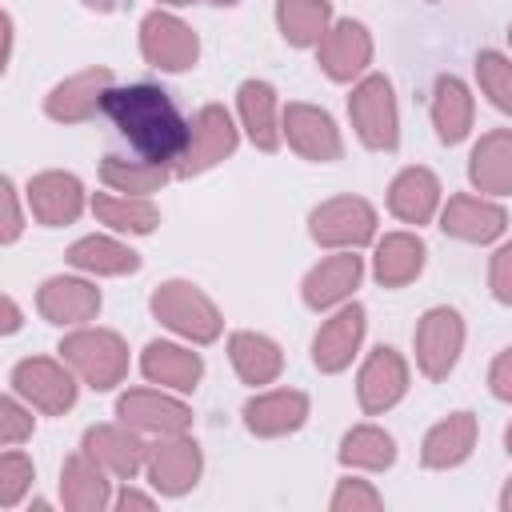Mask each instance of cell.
I'll use <instances>...</instances> for the list:
<instances>
[{"instance_id":"cell-1","label":"cell","mask_w":512,"mask_h":512,"mask_svg":"<svg viewBox=\"0 0 512 512\" xmlns=\"http://www.w3.org/2000/svg\"><path fill=\"white\" fill-rule=\"evenodd\" d=\"M112 124L128 136V144L152 160V164H172L184 156L192 124H184L176 100L156 88V84H128V88H108L100 104Z\"/></svg>"},{"instance_id":"cell-2","label":"cell","mask_w":512,"mask_h":512,"mask_svg":"<svg viewBox=\"0 0 512 512\" xmlns=\"http://www.w3.org/2000/svg\"><path fill=\"white\" fill-rule=\"evenodd\" d=\"M152 312L172 332H180V336H188L196 344H208V340L220 336V312L212 308V300L196 284H184V280L160 284L152 292Z\"/></svg>"},{"instance_id":"cell-3","label":"cell","mask_w":512,"mask_h":512,"mask_svg":"<svg viewBox=\"0 0 512 512\" xmlns=\"http://www.w3.org/2000/svg\"><path fill=\"white\" fill-rule=\"evenodd\" d=\"M60 352H64V360L92 384V388H112V384H120L124 380V372H128V348H124V340L116 336V332H108V328H84V332H76V336H68L64 344H60Z\"/></svg>"},{"instance_id":"cell-4","label":"cell","mask_w":512,"mask_h":512,"mask_svg":"<svg viewBox=\"0 0 512 512\" xmlns=\"http://www.w3.org/2000/svg\"><path fill=\"white\" fill-rule=\"evenodd\" d=\"M348 116H352V124L368 148H384V152L396 148V140H400L396 100H392V84L384 76H364L356 84V92L348 96Z\"/></svg>"},{"instance_id":"cell-5","label":"cell","mask_w":512,"mask_h":512,"mask_svg":"<svg viewBox=\"0 0 512 512\" xmlns=\"http://www.w3.org/2000/svg\"><path fill=\"white\" fill-rule=\"evenodd\" d=\"M140 48H144V60L156 64V68H164V72L192 68L196 64V52H200L196 32L188 24H180L176 16H168V12L144 16V24H140Z\"/></svg>"},{"instance_id":"cell-6","label":"cell","mask_w":512,"mask_h":512,"mask_svg":"<svg viewBox=\"0 0 512 512\" xmlns=\"http://www.w3.org/2000/svg\"><path fill=\"white\" fill-rule=\"evenodd\" d=\"M372 232H376V212L360 196H340L312 212V236L328 248H356L372 240Z\"/></svg>"},{"instance_id":"cell-7","label":"cell","mask_w":512,"mask_h":512,"mask_svg":"<svg viewBox=\"0 0 512 512\" xmlns=\"http://www.w3.org/2000/svg\"><path fill=\"white\" fill-rule=\"evenodd\" d=\"M460 344H464V324H460L456 308L424 312V320L416 328V360H420L424 376H432V380L448 376V368L460 356Z\"/></svg>"},{"instance_id":"cell-8","label":"cell","mask_w":512,"mask_h":512,"mask_svg":"<svg viewBox=\"0 0 512 512\" xmlns=\"http://www.w3.org/2000/svg\"><path fill=\"white\" fill-rule=\"evenodd\" d=\"M232 148H236V128H232L228 112L216 108V104H208V108H200V116L192 120V136H188L184 156L176 160V176L204 172V168L220 164Z\"/></svg>"},{"instance_id":"cell-9","label":"cell","mask_w":512,"mask_h":512,"mask_svg":"<svg viewBox=\"0 0 512 512\" xmlns=\"http://www.w3.org/2000/svg\"><path fill=\"white\" fill-rule=\"evenodd\" d=\"M12 388H16L28 404H36V408H44V412H64V408H72V400H76L72 376H68L56 360H48V356L20 360V364L12 368Z\"/></svg>"},{"instance_id":"cell-10","label":"cell","mask_w":512,"mask_h":512,"mask_svg":"<svg viewBox=\"0 0 512 512\" xmlns=\"http://www.w3.org/2000/svg\"><path fill=\"white\" fill-rule=\"evenodd\" d=\"M284 136L288 144L308 156V160H336L340 156V136L328 112L308 108V104H288L284 108Z\"/></svg>"},{"instance_id":"cell-11","label":"cell","mask_w":512,"mask_h":512,"mask_svg":"<svg viewBox=\"0 0 512 512\" xmlns=\"http://www.w3.org/2000/svg\"><path fill=\"white\" fill-rule=\"evenodd\" d=\"M28 204H32V216L40 224L56 228V224H72L80 216L84 192H80V180L68 172H40L28 184Z\"/></svg>"},{"instance_id":"cell-12","label":"cell","mask_w":512,"mask_h":512,"mask_svg":"<svg viewBox=\"0 0 512 512\" xmlns=\"http://www.w3.org/2000/svg\"><path fill=\"white\" fill-rule=\"evenodd\" d=\"M120 420L128 428H144V432H160V436H180L188 428V408L160 396V392H148V388H136V392H124L120 404H116Z\"/></svg>"},{"instance_id":"cell-13","label":"cell","mask_w":512,"mask_h":512,"mask_svg":"<svg viewBox=\"0 0 512 512\" xmlns=\"http://www.w3.org/2000/svg\"><path fill=\"white\" fill-rule=\"evenodd\" d=\"M508 216L500 204L492 200H480V196H452L444 216H440V228L448 236H460V240H472V244H488L504 232Z\"/></svg>"},{"instance_id":"cell-14","label":"cell","mask_w":512,"mask_h":512,"mask_svg":"<svg viewBox=\"0 0 512 512\" xmlns=\"http://www.w3.org/2000/svg\"><path fill=\"white\" fill-rule=\"evenodd\" d=\"M36 308L52 320V324H84L100 312V292L88 280H72V276H52L44 280Z\"/></svg>"},{"instance_id":"cell-15","label":"cell","mask_w":512,"mask_h":512,"mask_svg":"<svg viewBox=\"0 0 512 512\" xmlns=\"http://www.w3.org/2000/svg\"><path fill=\"white\" fill-rule=\"evenodd\" d=\"M408 388V368L396 356V348H376L368 364L360 368V404L364 412H384L392 408Z\"/></svg>"},{"instance_id":"cell-16","label":"cell","mask_w":512,"mask_h":512,"mask_svg":"<svg viewBox=\"0 0 512 512\" xmlns=\"http://www.w3.org/2000/svg\"><path fill=\"white\" fill-rule=\"evenodd\" d=\"M368 56H372V40H368L364 24H356V20H340L320 40V68L332 80H352L368 64Z\"/></svg>"},{"instance_id":"cell-17","label":"cell","mask_w":512,"mask_h":512,"mask_svg":"<svg viewBox=\"0 0 512 512\" xmlns=\"http://www.w3.org/2000/svg\"><path fill=\"white\" fill-rule=\"evenodd\" d=\"M112 88V72L108 68H88L64 84H56L48 92V116L52 120H84L96 112V104H104V92Z\"/></svg>"},{"instance_id":"cell-18","label":"cell","mask_w":512,"mask_h":512,"mask_svg":"<svg viewBox=\"0 0 512 512\" xmlns=\"http://www.w3.org/2000/svg\"><path fill=\"white\" fill-rule=\"evenodd\" d=\"M360 336H364V308L352 304V308L336 312V316L316 332V344H312L316 368H320V372H340V368L352 360Z\"/></svg>"},{"instance_id":"cell-19","label":"cell","mask_w":512,"mask_h":512,"mask_svg":"<svg viewBox=\"0 0 512 512\" xmlns=\"http://www.w3.org/2000/svg\"><path fill=\"white\" fill-rule=\"evenodd\" d=\"M356 280H360V256L336 252L304 276V304L308 308H332L356 288Z\"/></svg>"},{"instance_id":"cell-20","label":"cell","mask_w":512,"mask_h":512,"mask_svg":"<svg viewBox=\"0 0 512 512\" xmlns=\"http://www.w3.org/2000/svg\"><path fill=\"white\" fill-rule=\"evenodd\" d=\"M84 452H88L100 468H108L112 476H120V480L136 476L140 464H144V448H140V440L128 436L124 428H112V424H96V428H88V432H84Z\"/></svg>"},{"instance_id":"cell-21","label":"cell","mask_w":512,"mask_h":512,"mask_svg":"<svg viewBox=\"0 0 512 512\" xmlns=\"http://www.w3.org/2000/svg\"><path fill=\"white\" fill-rule=\"evenodd\" d=\"M304 416H308V396H304V392H284V388L248 400V408H244V424H248L256 436L292 432V428L304 424Z\"/></svg>"},{"instance_id":"cell-22","label":"cell","mask_w":512,"mask_h":512,"mask_svg":"<svg viewBox=\"0 0 512 512\" xmlns=\"http://www.w3.org/2000/svg\"><path fill=\"white\" fill-rule=\"evenodd\" d=\"M148 476L160 492H184L200 476V448L192 440H164L148 456Z\"/></svg>"},{"instance_id":"cell-23","label":"cell","mask_w":512,"mask_h":512,"mask_svg":"<svg viewBox=\"0 0 512 512\" xmlns=\"http://www.w3.org/2000/svg\"><path fill=\"white\" fill-rule=\"evenodd\" d=\"M468 176L480 192H512V132H488L476 148H472V164Z\"/></svg>"},{"instance_id":"cell-24","label":"cell","mask_w":512,"mask_h":512,"mask_svg":"<svg viewBox=\"0 0 512 512\" xmlns=\"http://www.w3.org/2000/svg\"><path fill=\"white\" fill-rule=\"evenodd\" d=\"M140 368H144V376H148L152 384L180 388V392L196 388V380H200V372H204V364H200L196 352L176 348V344H160V340H152V344L144 348Z\"/></svg>"},{"instance_id":"cell-25","label":"cell","mask_w":512,"mask_h":512,"mask_svg":"<svg viewBox=\"0 0 512 512\" xmlns=\"http://www.w3.org/2000/svg\"><path fill=\"white\" fill-rule=\"evenodd\" d=\"M436 200H440V184L428 168H404L388 192V208L408 224H424L436 212Z\"/></svg>"},{"instance_id":"cell-26","label":"cell","mask_w":512,"mask_h":512,"mask_svg":"<svg viewBox=\"0 0 512 512\" xmlns=\"http://www.w3.org/2000/svg\"><path fill=\"white\" fill-rule=\"evenodd\" d=\"M472 444H476V420H472V412H456L424 436V464L452 468L472 452Z\"/></svg>"},{"instance_id":"cell-27","label":"cell","mask_w":512,"mask_h":512,"mask_svg":"<svg viewBox=\"0 0 512 512\" xmlns=\"http://www.w3.org/2000/svg\"><path fill=\"white\" fill-rule=\"evenodd\" d=\"M240 116L256 148L276 152L280 148V128H276V92L264 80H244L240 84Z\"/></svg>"},{"instance_id":"cell-28","label":"cell","mask_w":512,"mask_h":512,"mask_svg":"<svg viewBox=\"0 0 512 512\" xmlns=\"http://www.w3.org/2000/svg\"><path fill=\"white\" fill-rule=\"evenodd\" d=\"M424 268V244L408 232H392L376 244V280L384 288H400L408 284L416 272Z\"/></svg>"},{"instance_id":"cell-29","label":"cell","mask_w":512,"mask_h":512,"mask_svg":"<svg viewBox=\"0 0 512 512\" xmlns=\"http://www.w3.org/2000/svg\"><path fill=\"white\" fill-rule=\"evenodd\" d=\"M432 120L444 144H456L468 136L472 128V96L456 76H440L436 80V100H432Z\"/></svg>"},{"instance_id":"cell-30","label":"cell","mask_w":512,"mask_h":512,"mask_svg":"<svg viewBox=\"0 0 512 512\" xmlns=\"http://www.w3.org/2000/svg\"><path fill=\"white\" fill-rule=\"evenodd\" d=\"M60 492H64V504L76 508V512H88V508H104V504H108V484H104V476H100V464H96L88 452L68 456Z\"/></svg>"},{"instance_id":"cell-31","label":"cell","mask_w":512,"mask_h":512,"mask_svg":"<svg viewBox=\"0 0 512 512\" xmlns=\"http://www.w3.org/2000/svg\"><path fill=\"white\" fill-rule=\"evenodd\" d=\"M68 260L84 272H100V276H120V272H136L140 268V256L108 236H84L68 248Z\"/></svg>"},{"instance_id":"cell-32","label":"cell","mask_w":512,"mask_h":512,"mask_svg":"<svg viewBox=\"0 0 512 512\" xmlns=\"http://www.w3.org/2000/svg\"><path fill=\"white\" fill-rule=\"evenodd\" d=\"M228 348H232V364H236V372H240L244 384H268L280 372V348L268 336L236 332Z\"/></svg>"},{"instance_id":"cell-33","label":"cell","mask_w":512,"mask_h":512,"mask_svg":"<svg viewBox=\"0 0 512 512\" xmlns=\"http://www.w3.org/2000/svg\"><path fill=\"white\" fill-rule=\"evenodd\" d=\"M328 16H332L328 0H280L276 4L280 32L292 44H320L328 32Z\"/></svg>"},{"instance_id":"cell-34","label":"cell","mask_w":512,"mask_h":512,"mask_svg":"<svg viewBox=\"0 0 512 512\" xmlns=\"http://www.w3.org/2000/svg\"><path fill=\"white\" fill-rule=\"evenodd\" d=\"M92 212L108 228H116V232H152L156 220H160V212L144 196H124V192H116V196L112 192H100L92 200Z\"/></svg>"},{"instance_id":"cell-35","label":"cell","mask_w":512,"mask_h":512,"mask_svg":"<svg viewBox=\"0 0 512 512\" xmlns=\"http://www.w3.org/2000/svg\"><path fill=\"white\" fill-rule=\"evenodd\" d=\"M100 176H104V184H108L112 192H124V196H148V192H156V188L168 180L164 164H152V160L128 164V160H120V156H104Z\"/></svg>"},{"instance_id":"cell-36","label":"cell","mask_w":512,"mask_h":512,"mask_svg":"<svg viewBox=\"0 0 512 512\" xmlns=\"http://www.w3.org/2000/svg\"><path fill=\"white\" fill-rule=\"evenodd\" d=\"M340 460L344 464H360V468H388L396 460V448H392V436L364 424V428H352L344 436V448H340Z\"/></svg>"},{"instance_id":"cell-37","label":"cell","mask_w":512,"mask_h":512,"mask_svg":"<svg viewBox=\"0 0 512 512\" xmlns=\"http://www.w3.org/2000/svg\"><path fill=\"white\" fill-rule=\"evenodd\" d=\"M476 76H480V88L488 92V100L500 112H512V60H504L500 52H484L476 60Z\"/></svg>"},{"instance_id":"cell-38","label":"cell","mask_w":512,"mask_h":512,"mask_svg":"<svg viewBox=\"0 0 512 512\" xmlns=\"http://www.w3.org/2000/svg\"><path fill=\"white\" fill-rule=\"evenodd\" d=\"M28 480H32V460L20 456V452H4V460H0V504L4 508L16 504L20 492L28 488Z\"/></svg>"},{"instance_id":"cell-39","label":"cell","mask_w":512,"mask_h":512,"mask_svg":"<svg viewBox=\"0 0 512 512\" xmlns=\"http://www.w3.org/2000/svg\"><path fill=\"white\" fill-rule=\"evenodd\" d=\"M28 432H32V416H28L12 396H4V400H0V440L12 448V444H20Z\"/></svg>"},{"instance_id":"cell-40","label":"cell","mask_w":512,"mask_h":512,"mask_svg":"<svg viewBox=\"0 0 512 512\" xmlns=\"http://www.w3.org/2000/svg\"><path fill=\"white\" fill-rule=\"evenodd\" d=\"M332 508L344 512V508H380V496L364 484V480H344L332 496Z\"/></svg>"},{"instance_id":"cell-41","label":"cell","mask_w":512,"mask_h":512,"mask_svg":"<svg viewBox=\"0 0 512 512\" xmlns=\"http://www.w3.org/2000/svg\"><path fill=\"white\" fill-rule=\"evenodd\" d=\"M492 296L500 304H512V244L492 256Z\"/></svg>"},{"instance_id":"cell-42","label":"cell","mask_w":512,"mask_h":512,"mask_svg":"<svg viewBox=\"0 0 512 512\" xmlns=\"http://www.w3.org/2000/svg\"><path fill=\"white\" fill-rule=\"evenodd\" d=\"M488 384H492V392H496L500 400H512V348L496 356V364H492V372H488Z\"/></svg>"},{"instance_id":"cell-43","label":"cell","mask_w":512,"mask_h":512,"mask_svg":"<svg viewBox=\"0 0 512 512\" xmlns=\"http://www.w3.org/2000/svg\"><path fill=\"white\" fill-rule=\"evenodd\" d=\"M20 236V212H16V188L12 180H4V240L12 244Z\"/></svg>"},{"instance_id":"cell-44","label":"cell","mask_w":512,"mask_h":512,"mask_svg":"<svg viewBox=\"0 0 512 512\" xmlns=\"http://www.w3.org/2000/svg\"><path fill=\"white\" fill-rule=\"evenodd\" d=\"M116 504H120V508H152V496H140V492L124 488V492L116 496Z\"/></svg>"},{"instance_id":"cell-45","label":"cell","mask_w":512,"mask_h":512,"mask_svg":"<svg viewBox=\"0 0 512 512\" xmlns=\"http://www.w3.org/2000/svg\"><path fill=\"white\" fill-rule=\"evenodd\" d=\"M20 328V312H16V304L4 296V332H16Z\"/></svg>"},{"instance_id":"cell-46","label":"cell","mask_w":512,"mask_h":512,"mask_svg":"<svg viewBox=\"0 0 512 512\" xmlns=\"http://www.w3.org/2000/svg\"><path fill=\"white\" fill-rule=\"evenodd\" d=\"M504 508L512 512V484H508V492H504Z\"/></svg>"},{"instance_id":"cell-47","label":"cell","mask_w":512,"mask_h":512,"mask_svg":"<svg viewBox=\"0 0 512 512\" xmlns=\"http://www.w3.org/2000/svg\"><path fill=\"white\" fill-rule=\"evenodd\" d=\"M504 444H508V452H512V424H508V432H504Z\"/></svg>"},{"instance_id":"cell-48","label":"cell","mask_w":512,"mask_h":512,"mask_svg":"<svg viewBox=\"0 0 512 512\" xmlns=\"http://www.w3.org/2000/svg\"><path fill=\"white\" fill-rule=\"evenodd\" d=\"M88 4H96V8H108V4H112V0H88Z\"/></svg>"},{"instance_id":"cell-49","label":"cell","mask_w":512,"mask_h":512,"mask_svg":"<svg viewBox=\"0 0 512 512\" xmlns=\"http://www.w3.org/2000/svg\"><path fill=\"white\" fill-rule=\"evenodd\" d=\"M164 4H192V0H164Z\"/></svg>"},{"instance_id":"cell-50","label":"cell","mask_w":512,"mask_h":512,"mask_svg":"<svg viewBox=\"0 0 512 512\" xmlns=\"http://www.w3.org/2000/svg\"><path fill=\"white\" fill-rule=\"evenodd\" d=\"M212 4H236V0H212Z\"/></svg>"},{"instance_id":"cell-51","label":"cell","mask_w":512,"mask_h":512,"mask_svg":"<svg viewBox=\"0 0 512 512\" xmlns=\"http://www.w3.org/2000/svg\"><path fill=\"white\" fill-rule=\"evenodd\" d=\"M508 40H512V28H508Z\"/></svg>"}]
</instances>
